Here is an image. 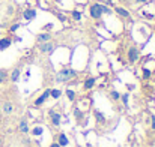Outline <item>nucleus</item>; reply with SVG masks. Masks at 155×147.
I'll list each match as a JSON object with an SVG mask.
<instances>
[{
    "label": "nucleus",
    "instance_id": "f257e3e1",
    "mask_svg": "<svg viewBox=\"0 0 155 147\" xmlns=\"http://www.w3.org/2000/svg\"><path fill=\"white\" fill-rule=\"evenodd\" d=\"M75 75H77V72H75L74 69L65 68V69H62V71H59V72L56 74V83H66V81L72 80Z\"/></svg>",
    "mask_w": 155,
    "mask_h": 147
},
{
    "label": "nucleus",
    "instance_id": "f03ea898",
    "mask_svg": "<svg viewBox=\"0 0 155 147\" xmlns=\"http://www.w3.org/2000/svg\"><path fill=\"white\" fill-rule=\"evenodd\" d=\"M91 17L92 18H95V20H98L101 15H103V11H101V5L100 3H94L92 6H91Z\"/></svg>",
    "mask_w": 155,
    "mask_h": 147
},
{
    "label": "nucleus",
    "instance_id": "7ed1b4c3",
    "mask_svg": "<svg viewBox=\"0 0 155 147\" xmlns=\"http://www.w3.org/2000/svg\"><path fill=\"white\" fill-rule=\"evenodd\" d=\"M139 57H140V51L136 47H130V50H128V60L131 63H134V62H137Z\"/></svg>",
    "mask_w": 155,
    "mask_h": 147
},
{
    "label": "nucleus",
    "instance_id": "20e7f679",
    "mask_svg": "<svg viewBox=\"0 0 155 147\" xmlns=\"http://www.w3.org/2000/svg\"><path fill=\"white\" fill-rule=\"evenodd\" d=\"M50 90H51V89H47V90H44V93H42L39 98L36 99V101H35V107H41V105H42V104H44L47 99L50 98Z\"/></svg>",
    "mask_w": 155,
    "mask_h": 147
},
{
    "label": "nucleus",
    "instance_id": "39448f33",
    "mask_svg": "<svg viewBox=\"0 0 155 147\" xmlns=\"http://www.w3.org/2000/svg\"><path fill=\"white\" fill-rule=\"evenodd\" d=\"M39 50H41V53L50 54V53L54 51V44H53V42H44V44L39 45Z\"/></svg>",
    "mask_w": 155,
    "mask_h": 147
},
{
    "label": "nucleus",
    "instance_id": "423d86ee",
    "mask_svg": "<svg viewBox=\"0 0 155 147\" xmlns=\"http://www.w3.org/2000/svg\"><path fill=\"white\" fill-rule=\"evenodd\" d=\"M50 119H51V123L54 126H59L60 125V120H62V116L56 111H50Z\"/></svg>",
    "mask_w": 155,
    "mask_h": 147
},
{
    "label": "nucleus",
    "instance_id": "0eeeda50",
    "mask_svg": "<svg viewBox=\"0 0 155 147\" xmlns=\"http://www.w3.org/2000/svg\"><path fill=\"white\" fill-rule=\"evenodd\" d=\"M95 83H97V78H95V77H89V78H86V80H84V84H83L84 90H91V89L95 86Z\"/></svg>",
    "mask_w": 155,
    "mask_h": 147
},
{
    "label": "nucleus",
    "instance_id": "6e6552de",
    "mask_svg": "<svg viewBox=\"0 0 155 147\" xmlns=\"http://www.w3.org/2000/svg\"><path fill=\"white\" fill-rule=\"evenodd\" d=\"M18 131L21 134H27L29 132V125H27V120L26 119H21L20 123H18Z\"/></svg>",
    "mask_w": 155,
    "mask_h": 147
},
{
    "label": "nucleus",
    "instance_id": "1a4fd4ad",
    "mask_svg": "<svg viewBox=\"0 0 155 147\" xmlns=\"http://www.w3.org/2000/svg\"><path fill=\"white\" fill-rule=\"evenodd\" d=\"M12 44V41L9 38H0V51H5L6 48H9Z\"/></svg>",
    "mask_w": 155,
    "mask_h": 147
},
{
    "label": "nucleus",
    "instance_id": "9d476101",
    "mask_svg": "<svg viewBox=\"0 0 155 147\" xmlns=\"http://www.w3.org/2000/svg\"><path fill=\"white\" fill-rule=\"evenodd\" d=\"M38 41H39L41 44L50 42V41H51V35H50V33H45V32H44V33H39V35H38Z\"/></svg>",
    "mask_w": 155,
    "mask_h": 147
},
{
    "label": "nucleus",
    "instance_id": "9b49d317",
    "mask_svg": "<svg viewBox=\"0 0 155 147\" xmlns=\"http://www.w3.org/2000/svg\"><path fill=\"white\" fill-rule=\"evenodd\" d=\"M23 15H24V18L29 21V20H33V18L36 17V11H35V9H26Z\"/></svg>",
    "mask_w": 155,
    "mask_h": 147
},
{
    "label": "nucleus",
    "instance_id": "f8f14e48",
    "mask_svg": "<svg viewBox=\"0 0 155 147\" xmlns=\"http://www.w3.org/2000/svg\"><path fill=\"white\" fill-rule=\"evenodd\" d=\"M20 74H21L20 68H15V69L11 72V81H12V83H17V81L20 80Z\"/></svg>",
    "mask_w": 155,
    "mask_h": 147
},
{
    "label": "nucleus",
    "instance_id": "ddd939ff",
    "mask_svg": "<svg viewBox=\"0 0 155 147\" xmlns=\"http://www.w3.org/2000/svg\"><path fill=\"white\" fill-rule=\"evenodd\" d=\"M57 144H59L60 147L68 146V144H69V140H68V137H66L65 134H60V135H59V141H57Z\"/></svg>",
    "mask_w": 155,
    "mask_h": 147
},
{
    "label": "nucleus",
    "instance_id": "4468645a",
    "mask_svg": "<svg viewBox=\"0 0 155 147\" xmlns=\"http://www.w3.org/2000/svg\"><path fill=\"white\" fill-rule=\"evenodd\" d=\"M116 14H119V15H120V17H124V18L131 20V14H130L127 9H124V8H116Z\"/></svg>",
    "mask_w": 155,
    "mask_h": 147
},
{
    "label": "nucleus",
    "instance_id": "2eb2a0df",
    "mask_svg": "<svg viewBox=\"0 0 155 147\" xmlns=\"http://www.w3.org/2000/svg\"><path fill=\"white\" fill-rule=\"evenodd\" d=\"M2 111H3L5 114H11V113L14 111V105H12L11 102H5L3 107H2Z\"/></svg>",
    "mask_w": 155,
    "mask_h": 147
},
{
    "label": "nucleus",
    "instance_id": "dca6fc26",
    "mask_svg": "<svg viewBox=\"0 0 155 147\" xmlns=\"http://www.w3.org/2000/svg\"><path fill=\"white\" fill-rule=\"evenodd\" d=\"M60 95H62V90H59V89H51V90H50V96L54 99H59Z\"/></svg>",
    "mask_w": 155,
    "mask_h": 147
},
{
    "label": "nucleus",
    "instance_id": "f3484780",
    "mask_svg": "<svg viewBox=\"0 0 155 147\" xmlns=\"http://www.w3.org/2000/svg\"><path fill=\"white\" fill-rule=\"evenodd\" d=\"M95 119H97L100 123H104V122H105V117H104V114L101 111H95Z\"/></svg>",
    "mask_w": 155,
    "mask_h": 147
},
{
    "label": "nucleus",
    "instance_id": "a211bd4d",
    "mask_svg": "<svg viewBox=\"0 0 155 147\" xmlns=\"http://www.w3.org/2000/svg\"><path fill=\"white\" fill-rule=\"evenodd\" d=\"M42 132H44V129H42L41 126H36V128H33V129H32V134H33V135H36V137H38V135H41Z\"/></svg>",
    "mask_w": 155,
    "mask_h": 147
},
{
    "label": "nucleus",
    "instance_id": "6ab92c4d",
    "mask_svg": "<svg viewBox=\"0 0 155 147\" xmlns=\"http://www.w3.org/2000/svg\"><path fill=\"white\" fill-rule=\"evenodd\" d=\"M66 98L69 99V101H74V99H75V92L71 90V89H68V90H66Z\"/></svg>",
    "mask_w": 155,
    "mask_h": 147
},
{
    "label": "nucleus",
    "instance_id": "aec40b11",
    "mask_svg": "<svg viewBox=\"0 0 155 147\" xmlns=\"http://www.w3.org/2000/svg\"><path fill=\"white\" fill-rule=\"evenodd\" d=\"M72 18H74V21H80V20H81V12L72 11Z\"/></svg>",
    "mask_w": 155,
    "mask_h": 147
},
{
    "label": "nucleus",
    "instance_id": "412c9836",
    "mask_svg": "<svg viewBox=\"0 0 155 147\" xmlns=\"http://www.w3.org/2000/svg\"><path fill=\"white\" fill-rule=\"evenodd\" d=\"M6 78H8V74H6V71L0 69V84H2V83H5V81H6Z\"/></svg>",
    "mask_w": 155,
    "mask_h": 147
},
{
    "label": "nucleus",
    "instance_id": "4be33fe9",
    "mask_svg": "<svg viewBox=\"0 0 155 147\" xmlns=\"http://www.w3.org/2000/svg\"><path fill=\"white\" fill-rule=\"evenodd\" d=\"M110 96H111V99L117 101V99H120V93L116 92V90H111V92H110Z\"/></svg>",
    "mask_w": 155,
    "mask_h": 147
},
{
    "label": "nucleus",
    "instance_id": "5701e85b",
    "mask_svg": "<svg viewBox=\"0 0 155 147\" xmlns=\"http://www.w3.org/2000/svg\"><path fill=\"white\" fill-rule=\"evenodd\" d=\"M120 99H122L124 105H125V107H128V99H130V96H128V93H124V95H120Z\"/></svg>",
    "mask_w": 155,
    "mask_h": 147
},
{
    "label": "nucleus",
    "instance_id": "b1692460",
    "mask_svg": "<svg viewBox=\"0 0 155 147\" xmlns=\"http://www.w3.org/2000/svg\"><path fill=\"white\" fill-rule=\"evenodd\" d=\"M151 75H152V72H151L149 69L143 68V78H151Z\"/></svg>",
    "mask_w": 155,
    "mask_h": 147
},
{
    "label": "nucleus",
    "instance_id": "393cba45",
    "mask_svg": "<svg viewBox=\"0 0 155 147\" xmlns=\"http://www.w3.org/2000/svg\"><path fill=\"white\" fill-rule=\"evenodd\" d=\"M74 116L77 117V120H80V119L83 117V113H81V111H80L78 108H75V110H74Z\"/></svg>",
    "mask_w": 155,
    "mask_h": 147
},
{
    "label": "nucleus",
    "instance_id": "a878e982",
    "mask_svg": "<svg viewBox=\"0 0 155 147\" xmlns=\"http://www.w3.org/2000/svg\"><path fill=\"white\" fill-rule=\"evenodd\" d=\"M20 29V24H14V26H11V32H17Z\"/></svg>",
    "mask_w": 155,
    "mask_h": 147
},
{
    "label": "nucleus",
    "instance_id": "bb28decb",
    "mask_svg": "<svg viewBox=\"0 0 155 147\" xmlns=\"http://www.w3.org/2000/svg\"><path fill=\"white\" fill-rule=\"evenodd\" d=\"M101 11H103V12H105V14H110V12H111V11H110L107 6H104V5H101Z\"/></svg>",
    "mask_w": 155,
    "mask_h": 147
},
{
    "label": "nucleus",
    "instance_id": "cd10ccee",
    "mask_svg": "<svg viewBox=\"0 0 155 147\" xmlns=\"http://www.w3.org/2000/svg\"><path fill=\"white\" fill-rule=\"evenodd\" d=\"M151 126H152V129L155 131V116H152V117H151Z\"/></svg>",
    "mask_w": 155,
    "mask_h": 147
},
{
    "label": "nucleus",
    "instance_id": "c85d7f7f",
    "mask_svg": "<svg viewBox=\"0 0 155 147\" xmlns=\"http://www.w3.org/2000/svg\"><path fill=\"white\" fill-rule=\"evenodd\" d=\"M50 147H60L57 143H53V144H50Z\"/></svg>",
    "mask_w": 155,
    "mask_h": 147
},
{
    "label": "nucleus",
    "instance_id": "c756f323",
    "mask_svg": "<svg viewBox=\"0 0 155 147\" xmlns=\"http://www.w3.org/2000/svg\"><path fill=\"white\" fill-rule=\"evenodd\" d=\"M137 3L140 5V3H146V0H137Z\"/></svg>",
    "mask_w": 155,
    "mask_h": 147
},
{
    "label": "nucleus",
    "instance_id": "7c9ffc66",
    "mask_svg": "<svg viewBox=\"0 0 155 147\" xmlns=\"http://www.w3.org/2000/svg\"><path fill=\"white\" fill-rule=\"evenodd\" d=\"M2 144H3V141H2V137H0V147H2Z\"/></svg>",
    "mask_w": 155,
    "mask_h": 147
}]
</instances>
